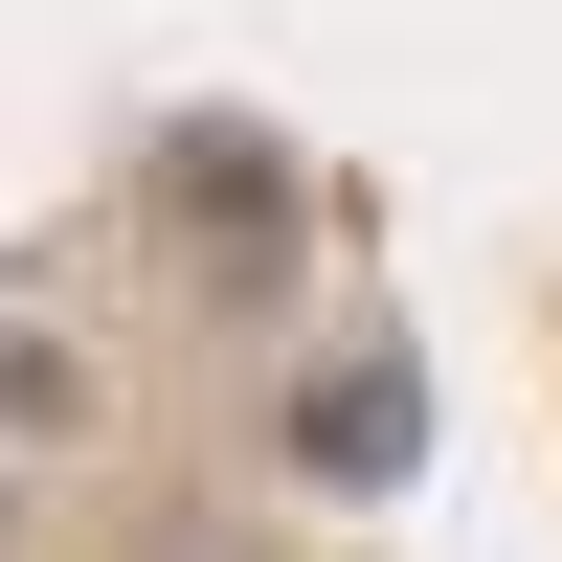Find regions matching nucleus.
Segmentation results:
<instances>
[{
  "label": "nucleus",
  "instance_id": "obj_1",
  "mask_svg": "<svg viewBox=\"0 0 562 562\" xmlns=\"http://www.w3.org/2000/svg\"><path fill=\"white\" fill-rule=\"evenodd\" d=\"M405 450H428V383H405V338H338V360L293 383V473H315V495H383Z\"/></svg>",
  "mask_w": 562,
  "mask_h": 562
}]
</instances>
